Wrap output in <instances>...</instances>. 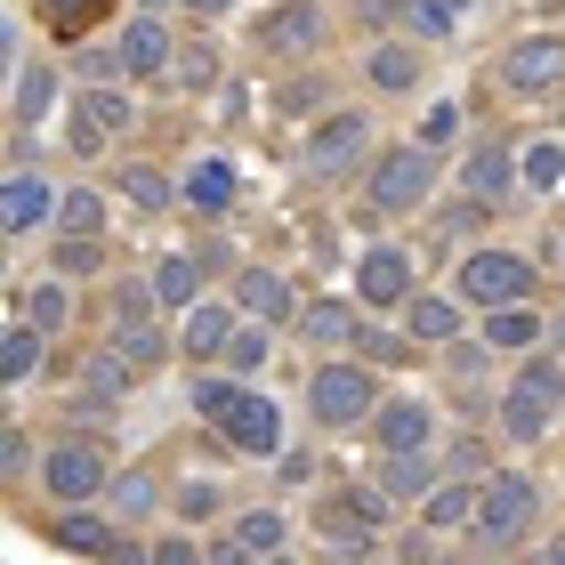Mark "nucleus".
<instances>
[{"mask_svg":"<svg viewBox=\"0 0 565 565\" xmlns=\"http://www.w3.org/2000/svg\"><path fill=\"white\" fill-rule=\"evenodd\" d=\"M130 130V97L121 89H82V106H73V153H106V138Z\"/></svg>","mask_w":565,"mask_h":565,"instance_id":"0eeeda50","label":"nucleus"},{"mask_svg":"<svg viewBox=\"0 0 565 565\" xmlns=\"http://www.w3.org/2000/svg\"><path fill=\"white\" fill-rule=\"evenodd\" d=\"M226 348H235L226 307H194V316H186V355H226Z\"/></svg>","mask_w":565,"mask_h":565,"instance_id":"bb28decb","label":"nucleus"},{"mask_svg":"<svg viewBox=\"0 0 565 565\" xmlns=\"http://www.w3.org/2000/svg\"><path fill=\"white\" fill-rule=\"evenodd\" d=\"M542 565H565V533H557V542H550V550H542Z\"/></svg>","mask_w":565,"mask_h":565,"instance_id":"603ef678","label":"nucleus"},{"mask_svg":"<svg viewBox=\"0 0 565 565\" xmlns=\"http://www.w3.org/2000/svg\"><path fill=\"white\" fill-rule=\"evenodd\" d=\"M235 299H243V316H259V323L291 316V291H282V275H267V267H243L235 275Z\"/></svg>","mask_w":565,"mask_h":565,"instance_id":"a211bd4d","label":"nucleus"},{"mask_svg":"<svg viewBox=\"0 0 565 565\" xmlns=\"http://www.w3.org/2000/svg\"><path fill=\"white\" fill-rule=\"evenodd\" d=\"M186 202L194 211H226V202H235V170L226 162H194L186 170Z\"/></svg>","mask_w":565,"mask_h":565,"instance_id":"a878e982","label":"nucleus"},{"mask_svg":"<svg viewBox=\"0 0 565 565\" xmlns=\"http://www.w3.org/2000/svg\"><path fill=\"white\" fill-rule=\"evenodd\" d=\"M518 170H525V186H533V194L565 186V146H557V138H533V146L518 153Z\"/></svg>","mask_w":565,"mask_h":565,"instance_id":"cd10ccee","label":"nucleus"},{"mask_svg":"<svg viewBox=\"0 0 565 565\" xmlns=\"http://www.w3.org/2000/svg\"><path fill=\"white\" fill-rule=\"evenodd\" d=\"M452 525H477L469 484H436V493H428V533H452Z\"/></svg>","mask_w":565,"mask_h":565,"instance_id":"c756f323","label":"nucleus"},{"mask_svg":"<svg viewBox=\"0 0 565 565\" xmlns=\"http://www.w3.org/2000/svg\"><path fill=\"white\" fill-rule=\"evenodd\" d=\"M121 202H130V211H170V178L130 162V170H121Z\"/></svg>","mask_w":565,"mask_h":565,"instance_id":"7c9ffc66","label":"nucleus"},{"mask_svg":"<svg viewBox=\"0 0 565 565\" xmlns=\"http://www.w3.org/2000/svg\"><path fill=\"white\" fill-rule=\"evenodd\" d=\"M226 364H235V372H259V364H267V331H235V348H226Z\"/></svg>","mask_w":565,"mask_h":565,"instance_id":"4c0bfd02","label":"nucleus"},{"mask_svg":"<svg viewBox=\"0 0 565 565\" xmlns=\"http://www.w3.org/2000/svg\"><path fill=\"white\" fill-rule=\"evenodd\" d=\"M24 452H33V445H24V428L0 436V469H24Z\"/></svg>","mask_w":565,"mask_h":565,"instance_id":"09e8293b","label":"nucleus"},{"mask_svg":"<svg viewBox=\"0 0 565 565\" xmlns=\"http://www.w3.org/2000/svg\"><path fill=\"white\" fill-rule=\"evenodd\" d=\"M445 469H452V477H477V469H484V445H452Z\"/></svg>","mask_w":565,"mask_h":565,"instance_id":"49530a36","label":"nucleus"},{"mask_svg":"<svg viewBox=\"0 0 565 565\" xmlns=\"http://www.w3.org/2000/svg\"><path fill=\"white\" fill-rule=\"evenodd\" d=\"M501 82H509V97H550V89L565 82V41H557V33L518 41V49L501 57Z\"/></svg>","mask_w":565,"mask_h":565,"instance_id":"423d86ee","label":"nucleus"},{"mask_svg":"<svg viewBox=\"0 0 565 565\" xmlns=\"http://www.w3.org/2000/svg\"><path fill=\"white\" fill-rule=\"evenodd\" d=\"M121 388H130V364H121V355L106 348V355L89 364V396H121Z\"/></svg>","mask_w":565,"mask_h":565,"instance_id":"c9c22d12","label":"nucleus"},{"mask_svg":"<svg viewBox=\"0 0 565 565\" xmlns=\"http://www.w3.org/2000/svg\"><path fill=\"white\" fill-rule=\"evenodd\" d=\"M484 565H518V557H484Z\"/></svg>","mask_w":565,"mask_h":565,"instance_id":"5fc2aeb1","label":"nucleus"},{"mask_svg":"<svg viewBox=\"0 0 565 565\" xmlns=\"http://www.w3.org/2000/svg\"><path fill=\"white\" fill-rule=\"evenodd\" d=\"M428 186H436L428 146H388V153L372 162V178H364V202H372V211H420Z\"/></svg>","mask_w":565,"mask_h":565,"instance_id":"f257e3e1","label":"nucleus"},{"mask_svg":"<svg viewBox=\"0 0 565 565\" xmlns=\"http://www.w3.org/2000/svg\"><path fill=\"white\" fill-rule=\"evenodd\" d=\"M404 323H413L420 340H452V331H460V307H452V299H413V307H404Z\"/></svg>","mask_w":565,"mask_h":565,"instance_id":"473e14b6","label":"nucleus"},{"mask_svg":"<svg viewBox=\"0 0 565 565\" xmlns=\"http://www.w3.org/2000/svg\"><path fill=\"white\" fill-rule=\"evenodd\" d=\"M33 323L41 331H65V282H41V291H33Z\"/></svg>","mask_w":565,"mask_h":565,"instance_id":"e433bc0d","label":"nucleus"},{"mask_svg":"<svg viewBox=\"0 0 565 565\" xmlns=\"http://www.w3.org/2000/svg\"><path fill=\"white\" fill-rule=\"evenodd\" d=\"M211 565H250V557H243V550H218V557H211Z\"/></svg>","mask_w":565,"mask_h":565,"instance_id":"864d4df0","label":"nucleus"},{"mask_svg":"<svg viewBox=\"0 0 565 565\" xmlns=\"http://www.w3.org/2000/svg\"><path fill=\"white\" fill-rule=\"evenodd\" d=\"M57 275H89L97 267V243H57V259H49Z\"/></svg>","mask_w":565,"mask_h":565,"instance_id":"79ce46f5","label":"nucleus"},{"mask_svg":"<svg viewBox=\"0 0 565 565\" xmlns=\"http://www.w3.org/2000/svg\"><path fill=\"white\" fill-rule=\"evenodd\" d=\"M153 565H211V557H202L194 542H162V550H153Z\"/></svg>","mask_w":565,"mask_h":565,"instance_id":"de8ad7c7","label":"nucleus"},{"mask_svg":"<svg viewBox=\"0 0 565 565\" xmlns=\"http://www.w3.org/2000/svg\"><path fill=\"white\" fill-rule=\"evenodd\" d=\"M364 138H372V121H364V114H331L323 130L307 138V170H316V178H340L355 153H364Z\"/></svg>","mask_w":565,"mask_h":565,"instance_id":"1a4fd4ad","label":"nucleus"},{"mask_svg":"<svg viewBox=\"0 0 565 565\" xmlns=\"http://www.w3.org/2000/svg\"><path fill=\"white\" fill-rule=\"evenodd\" d=\"M542 340V316H533V307H493V316H484V348H533Z\"/></svg>","mask_w":565,"mask_h":565,"instance_id":"412c9836","label":"nucleus"},{"mask_svg":"<svg viewBox=\"0 0 565 565\" xmlns=\"http://www.w3.org/2000/svg\"><path fill=\"white\" fill-rule=\"evenodd\" d=\"M380 493H436V460H428V452H388Z\"/></svg>","mask_w":565,"mask_h":565,"instance_id":"393cba45","label":"nucleus"},{"mask_svg":"<svg viewBox=\"0 0 565 565\" xmlns=\"http://www.w3.org/2000/svg\"><path fill=\"white\" fill-rule=\"evenodd\" d=\"M452 130H460V106H428L420 138H428V146H452Z\"/></svg>","mask_w":565,"mask_h":565,"instance_id":"a19ab883","label":"nucleus"},{"mask_svg":"<svg viewBox=\"0 0 565 565\" xmlns=\"http://www.w3.org/2000/svg\"><path fill=\"white\" fill-rule=\"evenodd\" d=\"M33 364H41V323H9V340H0V380H33Z\"/></svg>","mask_w":565,"mask_h":565,"instance_id":"b1692460","label":"nucleus"},{"mask_svg":"<svg viewBox=\"0 0 565 565\" xmlns=\"http://www.w3.org/2000/svg\"><path fill=\"white\" fill-rule=\"evenodd\" d=\"M106 565H153V557H146V550H130V542H114V557H106Z\"/></svg>","mask_w":565,"mask_h":565,"instance_id":"8fccbe9b","label":"nucleus"},{"mask_svg":"<svg viewBox=\"0 0 565 565\" xmlns=\"http://www.w3.org/2000/svg\"><path fill=\"white\" fill-rule=\"evenodd\" d=\"M49 533H57L65 550H82V557H114V542H121V533H106V518H89V509H65Z\"/></svg>","mask_w":565,"mask_h":565,"instance_id":"6ab92c4d","label":"nucleus"},{"mask_svg":"<svg viewBox=\"0 0 565 565\" xmlns=\"http://www.w3.org/2000/svg\"><path fill=\"white\" fill-rule=\"evenodd\" d=\"M57 186L49 178H33V170H9V186H0V226L9 235H24V226H41V218H57Z\"/></svg>","mask_w":565,"mask_h":565,"instance_id":"9d476101","label":"nucleus"},{"mask_svg":"<svg viewBox=\"0 0 565 565\" xmlns=\"http://www.w3.org/2000/svg\"><path fill=\"white\" fill-rule=\"evenodd\" d=\"M114 355H121L130 372L162 364V331H146V323H114Z\"/></svg>","mask_w":565,"mask_h":565,"instance_id":"2f4dec72","label":"nucleus"},{"mask_svg":"<svg viewBox=\"0 0 565 565\" xmlns=\"http://www.w3.org/2000/svg\"><path fill=\"white\" fill-rule=\"evenodd\" d=\"M316 533H323V542L340 550L348 565H355V557H364V550L380 542V525L364 518V501H355V493H340V501H323V509H316Z\"/></svg>","mask_w":565,"mask_h":565,"instance_id":"9b49d317","label":"nucleus"},{"mask_svg":"<svg viewBox=\"0 0 565 565\" xmlns=\"http://www.w3.org/2000/svg\"><path fill=\"white\" fill-rule=\"evenodd\" d=\"M460 291H469L484 316L493 307H525V291H533V267L518 259V250H477L469 267H460Z\"/></svg>","mask_w":565,"mask_h":565,"instance_id":"39448f33","label":"nucleus"},{"mask_svg":"<svg viewBox=\"0 0 565 565\" xmlns=\"http://www.w3.org/2000/svg\"><path fill=\"white\" fill-rule=\"evenodd\" d=\"M114 65H121V73H162V65H178V57H170V33H162V24H153V17H138L130 33H121Z\"/></svg>","mask_w":565,"mask_h":565,"instance_id":"dca6fc26","label":"nucleus"},{"mask_svg":"<svg viewBox=\"0 0 565 565\" xmlns=\"http://www.w3.org/2000/svg\"><path fill=\"white\" fill-rule=\"evenodd\" d=\"M218 428H226V445H235V452H275V436H282L275 428V404L250 396V388H235V404H226Z\"/></svg>","mask_w":565,"mask_h":565,"instance_id":"ddd939ff","label":"nucleus"},{"mask_svg":"<svg viewBox=\"0 0 565 565\" xmlns=\"http://www.w3.org/2000/svg\"><path fill=\"white\" fill-rule=\"evenodd\" d=\"M355 299L364 307H413V259L404 250H364L355 259Z\"/></svg>","mask_w":565,"mask_h":565,"instance_id":"6e6552de","label":"nucleus"},{"mask_svg":"<svg viewBox=\"0 0 565 565\" xmlns=\"http://www.w3.org/2000/svg\"><path fill=\"white\" fill-rule=\"evenodd\" d=\"M364 73H372V82H380V89H413V82H420V65H413V49H372V57H364Z\"/></svg>","mask_w":565,"mask_h":565,"instance_id":"72a5a7b5","label":"nucleus"},{"mask_svg":"<svg viewBox=\"0 0 565 565\" xmlns=\"http://www.w3.org/2000/svg\"><path fill=\"white\" fill-rule=\"evenodd\" d=\"M259 565H291V557H259Z\"/></svg>","mask_w":565,"mask_h":565,"instance_id":"6e6d98bb","label":"nucleus"},{"mask_svg":"<svg viewBox=\"0 0 565 565\" xmlns=\"http://www.w3.org/2000/svg\"><path fill=\"white\" fill-rule=\"evenodd\" d=\"M114 493H121V518H146V509H153V484L146 477H121Z\"/></svg>","mask_w":565,"mask_h":565,"instance_id":"37998d69","label":"nucleus"},{"mask_svg":"<svg viewBox=\"0 0 565 565\" xmlns=\"http://www.w3.org/2000/svg\"><path fill=\"white\" fill-rule=\"evenodd\" d=\"M186 9H202V17H218V9H235V0H186Z\"/></svg>","mask_w":565,"mask_h":565,"instance_id":"3c124183","label":"nucleus"},{"mask_svg":"<svg viewBox=\"0 0 565 565\" xmlns=\"http://www.w3.org/2000/svg\"><path fill=\"white\" fill-rule=\"evenodd\" d=\"M509 178H525L518 162H509V146H477V153H469V202H477V211L509 202Z\"/></svg>","mask_w":565,"mask_h":565,"instance_id":"2eb2a0df","label":"nucleus"},{"mask_svg":"<svg viewBox=\"0 0 565 565\" xmlns=\"http://www.w3.org/2000/svg\"><path fill=\"white\" fill-rule=\"evenodd\" d=\"M557 396H565V372H557V364H525L518 380H509V404H501V420H509V436H518V445H533V436L550 428V413H557Z\"/></svg>","mask_w":565,"mask_h":565,"instance_id":"20e7f679","label":"nucleus"},{"mask_svg":"<svg viewBox=\"0 0 565 565\" xmlns=\"http://www.w3.org/2000/svg\"><path fill=\"white\" fill-rule=\"evenodd\" d=\"M49 106V73H24V82H17V121H33Z\"/></svg>","mask_w":565,"mask_h":565,"instance_id":"ea45409f","label":"nucleus"},{"mask_svg":"<svg viewBox=\"0 0 565 565\" xmlns=\"http://www.w3.org/2000/svg\"><path fill=\"white\" fill-rule=\"evenodd\" d=\"M557 259H565V243H557Z\"/></svg>","mask_w":565,"mask_h":565,"instance_id":"4d7b16f0","label":"nucleus"},{"mask_svg":"<svg viewBox=\"0 0 565 565\" xmlns=\"http://www.w3.org/2000/svg\"><path fill=\"white\" fill-rule=\"evenodd\" d=\"M413 24H420V33H452V9H436V0H413Z\"/></svg>","mask_w":565,"mask_h":565,"instance_id":"c03bdc74","label":"nucleus"},{"mask_svg":"<svg viewBox=\"0 0 565 565\" xmlns=\"http://www.w3.org/2000/svg\"><path fill=\"white\" fill-rule=\"evenodd\" d=\"M170 82H178V89H211V82H218V65H211V49H178V65H170Z\"/></svg>","mask_w":565,"mask_h":565,"instance_id":"f704fd0d","label":"nucleus"},{"mask_svg":"<svg viewBox=\"0 0 565 565\" xmlns=\"http://www.w3.org/2000/svg\"><path fill=\"white\" fill-rule=\"evenodd\" d=\"M259 41L267 49H323V9L316 0H282V9L259 24Z\"/></svg>","mask_w":565,"mask_h":565,"instance_id":"4468645a","label":"nucleus"},{"mask_svg":"<svg viewBox=\"0 0 565 565\" xmlns=\"http://www.w3.org/2000/svg\"><path fill=\"white\" fill-rule=\"evenodd\" d=\"M340 565H348V557H340Z\"/></svg>","mask_w":565,"mask_h":565,"instance_id":"13d9d810","label":"nucleus"},{"mask_svg":"<svg viewBox=\"0 0 565 565\" xmlns=\"http://www.w3.org/2000/svg\"><path fill=\"white\" fill-rule=\"evenodd\" d=\"M57 226H65V243H97V226H106V194L65 186V202H57Z\"/></svg>","mask_w":565,"mask_h":565,"instance_id":"aec40b11","label":"nucleus"},{"mask_svg":"<svg viewBox=\"0 0 565 565\" xmlns=\"http://www.w3.org/2000/svg\"><path fill=\"white\" fill-rule=\"evenodd\" d=\"M226 404H235L226 380H202V388H194V413H202V420H226Z\"/></svg>","mask_w":565,"mask_h":565,"instance_id":"58836bf2","label":"nucleus"},{"mask_svg":"<svg viewBox=\"0 0 565 565\" xmlns=\"http://www.w3.org/2000/svg\"><path fill=\"white\" fill-rule=\"evenodd\" d=\"M97 484H106V452L97 445H57L49 452V493L57 501H89Z\"/></svg>","mask_w":565,"mask_h":565,"instance_id":"f8f14e48","label":"nucleus"},{"mask_svg":"<svg viewBox=\"0 0 565 565\" xmlns=\"http://www.w3.org/2000/svg\"><path fill=\"white\" fill-rule=\"evenodd\" d=\"M380 445H388V452H420V445H428V404H420V396L380 404Z\"/></svg>","mask_w":565,"mask_h":565,"instance_id":"f3484780","label":"nucleus"},{"mask_svg":"<svg viewBox=\"0 0 565 565\" xmlns=\"http://www.w3.org/2000/svg\"><path fill=\"white\" fill-rule=\"evenodd\" d=\"M307 340H316V348H348V340H364V331H355V307L316 299V307H307Z\"/></svg>","mask_w":565,"mask_h":565,"instance_id":"4be33fe9","label":"nucleus"},{"mask_svg":"<svg viewBox=\"0 0 565 565\" xmlns=\"http://www.w3.org/2000/svg\"><path fill=\"white\" fill-rule=\"evenodd\" d=\"M533 518H542V493H533L525 477H493L477 493V542L484 550H509L518 533H533Z\"/></svg>","mask_w":565,"mask_h":565,"instance_id":"f03ea898","label":"nucleus"},{"mask_svg":"<svg viewBox=\"0 0 565 565\" xmlns=\"http://www.w3.org/2000/svg\"><path fill=\"white\" fill-rule=\"evenodd\" d=\"M307 413H316L323 428H355L372 413V372L364 364H316V380H307Z\"/></svg>","mask_w":565,"mask_h":565,"instance_id":"7ed1b4c3","label":"nucleus"},{"mask_svg":"<svg viewBox=\"0 0 565 565\" xmlns=\"http://www.w3.org/2000/svg\"><path fill=\"white\" fill-rule=\"evenodd\" d=\"M194 291H202V267L186 259V250H170V259H162V267H153V299H170V307H186Z\"/></svg>","mask_w":565,"mask_h":565,"instance_id":"c85d7f7f","label":"nucleus"},{"mask_svg":"<svg viewBox=\"0 0 565 565\" xmlns=\"http://www.w3.org/2000/svg\"><path fill=\"white\" fill-rule=\"evenodd\" d=\"M355 348H364L372 364H404V340H380V331H364V340H355Z\"/></svg>","mask_w":565,"mask_h":565,"instance_id":"a18cd8bd","label":"nucleus"},{"mask_svg":"<svg viewBox=\"0 0 565 565\" xmlns=\"http://www.w3.org/2000/svg\"><path fill=\"white\" fill-rule=\"evenodd\" d=\"M235 550L259 565V557H282V518L275 509H250V518H235Z\"/></svg>","mask_w":565,"mask_h":565,"instance_id":"5701e85b","label":"nucleus"}]
</instances>
